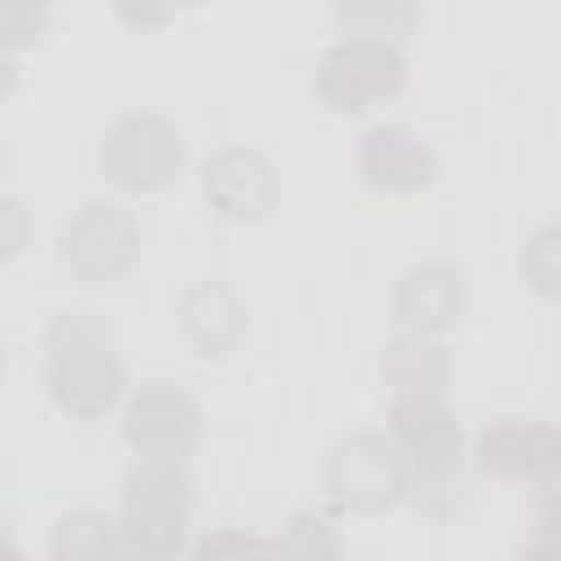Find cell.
Here are the masks:
<instances>
[{
  "instance_id": "ac0fdd59",
  "label": "cell",
  "mask_w": 561,
  "mask_h": 561,
  "mask_svg": "<svg viewBox=\"0 0 561 561\" xmlns=\"http://www.w3.org/2000/svg\"><path fill=\"white\" fill-rule=\"evenodd\" d=\"M48 31V4L35 0H0V53L9 57L13 48H31Z\"/></svg>"
},
{
  "instance_id": "4fadbf2b",
  "label": "cell",
  "mask_w": 561,
  "mask_h": 561,
  "mask_svg": "<svg viewBox=\"0 0 561 561\" xmlns=\"http://www.w3.org/2000/svg\"><path fill=\"white\" fill-rule=\"evenodd\" d=\"M478 465L500 478H539L557 465V434L535 421H500L478 434Z\"/></svg>"
},
{
  "instance_id": "8992f818",
  "label": "cell",
  "mask_w": 561,
  "mask_h": 561,
  "mask_svg": "<svg viewBox=\"0 0 561 561\" xmlns=\"http://www.w3.org/2000/svg\"><path fill=\"white\" fill-rule=\"evenodd\" d=\"M61 263L83 285H114L140 263V232L118 202H83L61 228Z\"/></svg>"
},
{
  "instance_id": "e0dca14e",
  "label": "cell",
  "mask_w": 561,
  "mask_h": 561,
  "mask_svg": "<svg viewBox=\"0 0 561 561\" xmlns=\"http://www.w3.org/2000/svg\"><path fill=\"white\" fill-rule=\"evenodd\" d=\"M272 561H342V543L324 517L294 513L280 543H272Z\"/></svg>"
},
{
  "instance_id": "5b68a950",
  "label": "cell",
  "mask_w": 561,
  "mask_h": 561,
  "mask_svg": "<svg viewBox=\"0 0 561 561\" xmlns=\"http://www.w3.org/2000/svg\"><path fill=\"white\" fill-rule=\"evenodd\" d=\"M408 83V61L399 44L337 39L316 70V96L337 114H359L390 101Z\"/></svg>"
},
{
  "instance_id": "7c38bea8",
  "label": "cell",
  "mask_w": 561,
  "mask_h": 561,
  "mask_svg": "<svg viewBox=\"0 0 561 561\" xmlns=\"http://www.w3.org/2000/svg\"><path fill=\"white\" fill-rule=\"evenodd\" d=\"M180 333L206 359L237 351L245 337V298L228 280H197L180 298Z\"/></svg>"
},
{
  "instance_id": "484cf974",
  "label": "cell",
  "mask_w": 561,
  "mask_h": 561,
  "mask_svg": "<svg viewBox=\"0 0 561 561\" xmlns=\"http://www.w3.org/2000/svg\"><path fill=\"white\" fill-rule=\"evenodd\" d=\"M4 162H9V149H4V140H0V171H4Z\"/></svg>"
},
{
  "instance_id": "277c9868",
  "label": "cell",
  "mask_w": 561,
  "mask_h": 561,
  "mask_svg": "<svg viewBox=\"0 0 561 561\" xmlns=\"http://www.w3.org/2000/svg\"><path fill=\"white\" fill-rule=\"evenodd\" d=\"M184 167V136L158 110H127L101 136V171L127 193H158Z\"/></svg>"
},
{
  "instance_id": "ffe728a7",
  "label": "cell",
  "mask_w": 561,
  "mask_h": 561,
  "mask_svg": "<svg viewBox=\"0 0 561 561\" xmlns=\"http://www.w3.org/2000/svg\"><path fill=\"white\" fill-rule=\"evenodd\" d=\"M552 254H557V232L552 228H543L539 237H530V245L522 250V272H526V280L539 294H552L557 289V263H552Z\"/></svg>"
},
{
  "instance_id": "44dd1931",
  "label": "cell",
  "mask_w": 561,
  "mask_h": 561,
  "mask_svg": "<svg viewBox=\"0 0 561 561\" xmlns=\"http://www.w3.org/2000/svg\"><path fill=\"white\" fill-rule=\"evenodd\" d=\"M26 241H31V215H26V206L18 197H4L0 193V263L18 259L26 250Z\"/></svg>"
},
{
  "instance_id": "5bb4252c",
  "label": "cell",
  "mask_w": 561,
  "mask_h": 561,
  "mask_svg": "<svg viewBox=\"0 0 561 561\" xmlns=\"http://www.w3.org/2000/svg\"><path fill=\"white\" fill-rule=\"evenodd\" d=\"M381 373L399 399H443V390L451 381V359H447L443 342L399 333L381 355Z\"/></svg>"
},
{
  "instance_id": "7a4b0ae2",
  "label": "cell",
  "mask_w": 561,
  "mask_h": 561,
  "mask_svg": "<svg viewBox=\"0 0 561 561\" xmlns=\"http://www.w3.org/2000/svg\"><path fill=\"white\" fill-rule=\"evenodd\" d=\"M193 482L180 460H136L123 482L118 530L140 561H171L184 548Z\"/></svg>"
},
{
  "instance_id": "7402d4cb",
  "label": "cell",
  "mask_w": 561,
  "mask_h": 561,
  "mask_svg": "<svg viewBox=\"0 0 561 561\" xmlns=\"http://www.w3.org/2000/svg\"><path fill=\"white\" fill-rule=\"evenodd\" d=\"M171 13H175V9H167V4H162V9H149V4H140V9H136V4H118V18H123V22H136V26H158V22H167Z\"/></svg>"
},
{
  "instance_id": "52a82bcc",
  "label": "cell",
  "mask_w": 561,
  "mask_h": 561,
  "mask_svg": "<svg viewBox=\"0 0 561 561\" xmlns=\"http://www.w3.org/2000/svg\"><path fill=\"white\" fill-rule=\"evenodd\" d=\"M123 438L136 460H184L202 438V408L175 381H145L123 408Z\"/></svg>"
},
{
  "instance_id": "ba28073f",
  "label": "cell",
  "mask_w": 561,
  "mask_h": 561,
  "mask_svg": "<svg viewBox=\"0 0 561 561\" xmlns=\"http://www.w3.org/2000/svg\"><path fill=\"white\" fill-rule=\"evenodd\" d=\"M394 324L408 337H438L469 311V280L456 263H416L394 280Z\"/></svg>"
},
{
  "instance_id": "d6986e66",
  "label": "cell",
  "mask_w": 561,
  "mask_h": 561,
  "mask_svg": "<svg viewBox=\"0 0 561 561\" xmlns=\"http://www.w3.org/2000/svg\"><path fill=\"white\" fill-rule=\"evenodd\" d=\"M193 561H272V543L250 530H215L193 548Z\"/></svg>"
},
{
  "instance_id": "6da1fadb",
  "label": "cell",
  "mask_w": 561,
  "mask_h": 561,
  "mask_svg": "<svg viewBox=\"0 0 561 561\" xmlns=\"http://www.w3.org/2000/svg\"><path fill=\"white\" fill-rule=\"evenodd\" d=\"M44 368H48V394L66 416H105L123 390L127 373L114 346V333L92 311L57 316L44 337Z\"/></svg>"
},
{
  "instance_id": "cb8c5ba5",
  "label": "cell",
  "mask_w": 561,
  "mask_h": 561,
  "mask_svg": "<svg viewBox=\"0 0 561 561\" xmlns=\"http://www.w3.org/2000/svg\"><path fill=\"white\" fill-rule=\"evenodd\" d=\"M0 561H22V552H18V543L9 539V530H4V522H0Z\"/></svg>"
},
{
  "instance_id": "9c48e42d",
  "label": "cell",
  "mask_w": 561,
  "mask_h": 561,
  "mask_svg": "<svg viewBox=\"0 0 561 561\" xmlns=\"http://www.w3.org/2000/svg\"><path fill=\"white\" fill-rule=\"evenodd\" d=\"M202 193L224 219L254 224V219L272 215V206L280 197V184H276L272 162L259 149L228 145V149H215L202 162Z\"/></svg>"
},
{
  "instance_id": "3957f363",
  "label": "cell",
  "mask_w": 561,
  "mask_h": 561,
  "mask_svg": "<svg viewBox=\"0 0 561 561\" xmlns=\"http://www.w3.org/2000/svg\"><path fill=\"white\" fill-rule=\"evenodd\" d=\"M324 491L337 513L377 517L408 495V465L377 430H359L333 443L324 460Z\"/></svg>"
},
{
  "instance_id": "30bf717a",
  "label": "cell",
  "mask_w": 561,
  "mask_h": 561,
  "mask_svg": "<svg viewBox=\"0 0 561 561\" xmlns=\"http://www.w3.org/2000/svg\"><path fill=\"white\" fill-rule=\"evenodd\" d=\"M394 451L408 465V478L460 469V425L443 408V399H399L390 408V434Z\"/></svg>"
},
{
  "instance_id": "d4e9b609",
  "label": "cell",
  "mask_w": 561,
  "mask_h": 561,
  "mask_svg": "<svg viewBox=\"0 0 561 561\" xmlns=\"http://www.w3.org/2000/svg\"><path fill=\"white\" fill-rule=\"evenodd\" d=\"M4 368H9V346H4V337H0V377H4Z\"/></svg>"
},
{
  "instance_id": "2e32d148",
  "label": "cell",
  "mask_w": 561,
  "mask_h": 561,
  "mask_svg": "<svg viewBox=\"0 0 561 561\" xmlns=\"http://www.w3.org/2000/svg\"><path fill=\"white\" fill-rule=\"evenodd\" d=\"M416 22V9L403 0H351L337 4V31L342 39H377V44H399Z\"/></svg>"
},
{
  "instance_id": "603a6c76",
  "label": "cell",
  "mask_w": 561,
  "mask_h": 561,
  "mask_svg": "<svg viewBox=\"0 0 561 561\" xmlns=\"http://www.w3.org/2000/svg\"><path fill=\"white\" fill-rule=\"evenodd\" d=\"M13 88H18V66H13V61L0 53V101H4Z\"/></svg>"
},
{
  "instance_id": "9a60e30c",
  "label": "cell",
  "mask_w": 561,
  "mask_h": 561,
  "mask_svg": "<svg viewBox=\"0 0 561 561\" xmlns=\"http://www.w3.org/2000/svg\"><path fill=\"white\" fill-rule=\"evenodd\" d=\"M53 561H140L118 522L96 508H75L53 526Z\"/></svg>"
},
{
  "instance_id": "8fae6325",
  "label": "cell",
  "mask_w": 561,
  "mask_h": 561,
  "mask_svg": "<svg viewBox=\"0 0 561 561\" xmlns=\"http://www.w3.org/2000/svg\"><path fill=\"white\" fill-rule=\"evenodd\" d=\"M434 171H438L434 149L403 123H377L359 140V175L377 193L390 197L421 193L434 180Z\"/></svg>"
}]
</instances>
